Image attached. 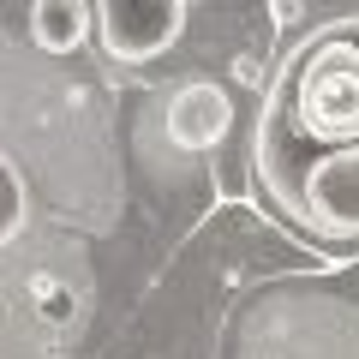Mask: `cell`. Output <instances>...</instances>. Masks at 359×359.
Segmentation results:
<instances>
[{"instance_id": "obj_5", "label": "cell", "mask_w": 359, "mask_h": 359, "mask_svg": "<svg viewBox=\"0 0 359 359\" xmlns=\"http://www.w3.org/2000/svg\"><path fill=\"white\" fill-rule=\"evenodd\" d=\"M228 120H233V102L210 78H192V84H180L168 96V138L180 150H216L228 138Z\"/></svg>"}, {"instance_id": "obj_3", "label": "cell", "mask_w": 359, "mask_h": 359, "mask_svg": "<svg viewBox=\"0 0 359 359\" xmlns=\"http://www.w3.org/2000/svg\"><path fill=\"white\" fill-rule=\"evenodd\" d=\"M294 222L335 233V240L359 233V144L306 168V198L294 204Z\"/></svg>"}, {"instance_id": "obj_1", "label": "cell", "mask_w": 359, "mask_h": 359, "mask_svg": "<svg viewBox=\"0 0 359 359\" xmlns=\"http://www.w3.org/2000/svg\"><path fill=\"white\" fill-rule=\"evenodd\" d=\"M0 299L25 311V323L48 347L84 330L90 311V264L78 240H42L36 210L18 168L0 156Z\"/></svg>"}, {"instance_id": "obj_6", "label": "cell", "mask_w": 359, "mask_h": 359, "mask_svg": "<svg viewBox=\"0 0 359 359\" xmlns=\"http://www.w3.org/2000/svg\"><path fill=\"white\" fill-rule=\"evenodd\" d=\"M30 36L42 54H72L90 36V6L84 0H30Z\"/></svg>"}, {"instance_id": "obj_2", "label": "cell", "mask_w": 359, "mask_h": 359, "mask_svg": "<svg viewBox=\"0 0 359 359\" xmlns=\"http://www.w3.org/2000/svg\"><path fill=\"white\" fill-rule=\"evenodd\" d=\"M299 126L311 138H359V54L323 42L299 72Z\"/></svg>"}, {"instance_id": "obj_4", "label": "cell", "mask_w": 359, "mask_h": 359, "mask_svg": "<svg viewBox=\"0 0 359 359\" xmlns=\"http://www.w3.org/2000/svg\"><path fill=\"white\" fill-rule=\"evenodd\" d=\"M102 6V42L114 60L138 66L156 60L186 25V0H96Z\"/></svg>"}]
</instances>
